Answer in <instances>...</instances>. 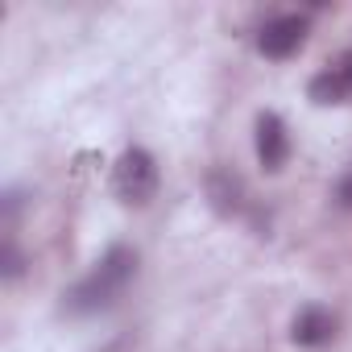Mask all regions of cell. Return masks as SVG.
I'll list each match as a JSON object with an SVG mask.
<instances>
[{
    "label": "cell",
    "instance_id": "cell-1",
    "mask_svg": "<svg viewBox=\"0 0 352 352\" xmlns=\"http://www.w3.org/2000/svg\"><path fill=\"white\" fill-rule=\"evenodd\" d=\"M133 274H137V253L124 249V245H116V249H108V253L100 257V265L67 294V307H71V311H100V307H108V302L129 286Z\"/></svg>",
    "mask_w": 352,
    "mask_h": 352
},
{
    "label": "cell",
    "instance_id": "cell-2",
    "mask_svg": "<svg viewBox=\"0 0 352 352\" xmlns=\"http://www.w3.org/2000/svg\"><path fill=\"white\" fill-rule=\"evenodd\" d=\"M112 191L129 208H145L153 199V191H157V162H153L149 149L133 145V149H124L116 157V166H112Z\"/></svg>",
    "mask_w": 352,
    "mask_h": 352
},
{
    "label": "cell",
    "instance_id": "cell-3",
    "mask_svg": "<svg viewBox=\"0 0 352 352\" xmlns=\"http://www.w3.org/2000/svg\"><path fill=\"white\" fill-rule=\"evenodd\" d=\"M302 42H307V17H298V13L274 17V21H265L261 34H257V50H261L265 58H290Z\"/></svg>",
    "mask_w": 352,
    "mask_h": 352
},
{
    "label": "cell",
    "instance_id": "cell-4",
    "mask_svg": "<svg viewBox=\"0 0 352 352\" xmlns=\"http://www.w3.org/2000/svg\"><path fill=\"white\" fill-rule=\"evenodd\" d=\"M290 157V137L278 112H261L257 116V162L265 170H282Z\"/></svg>",
    "mask_w": 352,
    "mask_h": 352
},
{
    "label": "cell",
    "instance_id": "cell-5",
    "mask_svg": "<svg viewBox=\"0 0 352 352\" xmlns=\"http://www.w3.org/2000/svg\"><path fill=\"white\" fill-rule=\"evenodd\" d=\"M331 336H336V315L327 307H302L290 323V340L302 348H323L331 344Z\"/></svg>",
    "mask_w": 352,
    "mask_h": 352
},
{
    "label": "cell",
    "instance_id": "cell-6",
    "mask_svg": "<svg viewBox=\"0 0 352 352\" xmlns=\"http://www.w3.org/2000/svg\"><path fill=\"white\" fill-rule=\"evenodd\" d=\"M208 195L216 204V212H241V199H245V183L228 170H212L208 174Z\"/></svg>",
    "mask_w": 352,
    "mask_h": 352
},
{
    "label": "cell",
    "instance_id": "cell-7",
    "mask_svg": "<svg viewBox=\"0 0 352 352\" xmlns=\"http://www.w3.org/2000/svg\"><path fill=\"white\" fill-rule=\"evenodd\" d=\"M331 71H336V79H340V91H344V100H352V58H340Z\"/></svg>",
    "mask_w": 352,
    "mask_h": 352
},
{
    "label": "cell",
    "instance_id": "cell-8",
    "mask_svg": "<svg viewBox=\"0 0 352 352\" xmlns=\"http://www.w3.org/2000/svg\"><path fill=\"white\" fill-rule=\"evenodd\" d=\"M336 199H340L344 208H352V174H348V179L340 183V191H336Z\"/></svg>",
    "mask_w": 352,
    "mask_h": 352
}]
</instances>
